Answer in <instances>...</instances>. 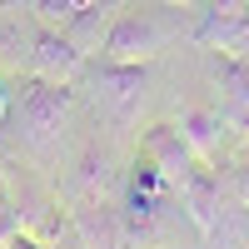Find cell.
Here are the masks:
<instances>
[{
  "instance_id": "obj_9",
  "label": "cell",
  "mask_w": 249,
  "mask_h": 249,
  "mask_svg": "<svg viewBox=\"0 0 249 249\" xmlns=\"http://www.w3.org/2000/svg\"><path fill=\"white\" fill-rule=\"evenodd\" d=\"M179 199H184V210H190V219L199 224V234H210L214 224H219V214L230 210V199H224V190H219L214 164H199V170L179 184Z\"/></svg>"
},
{
  "instance_id": "obj_3",
  "label": "cell",
  "mask_w": 249,
  "mask_h": 249,
  "mask_svg": "<svg viewBox=\"0 0 249 249\" xmlns=\"http://www.w3.org/2000/svg\"><path fill=\"white\" fill-rule=\"evenodd\" d=\"M95 95V105L115 115V120H130L144 100V80H150V65H124V60H100V65H85L80 75Z\"/></svg>"
},
{
  "instance_id": "obj_2",
  "label": "cell",
  "mask_w": 249,
  "mask_h": 249,
  "mask_svg": "<svg viewBox=\"0 0 249 249\" xmlns=\"http://www.w3.org/2000/svg\"><path fill=\"white\" fill-rule=\"evenodd\" d=\"M15 105H20V130H25V144L35 155H50L55 144H60V124H65L70 105H75V90L70 85H55V80H20V95H15Z\"/></svg>"
},
{
  "instance_id": "obj_10",
  "label": "cell",
  "mask_w": 249,
  "mask_h": 249,
  "mask_svg": "<svg viewBox=\"0 0 249 249\" xmlns=\"http://www.w3.org/2000/svg\"><path fill=\"white\" fill-rule=\"evenodd\" d=\"M179 130H184V140L195 144V155H199L204 164H219V155H224V130H230L224 110L190 105V110H179Z\"/></svg>"
},
{
  "instance_id": "obj_1",
  "label": "cell",
  "mask_w": 249,
  "mask_h": 249,
  "mask_svg": "<svg viewBox=\"0 0 249 249\" xmlns=\"http://www.w3.org/2000/svg\"><path fill=\"white\" fill-rule=\"evenodd\" d=\"M179 40L175 0H124L115 25L105 35L100 60H124V65H150Z\"/></svg>"
},
{
  "instance_id": "obj_4",
  "label": "cell",
  "mask_w": 249,
  "mask_h": 249,
  "mask_svg": "<svg viewBox=\"0 0 249 249\" xmlns=\"http://www.w3.org/2000/svg\"><path fill=\"white\" fill-rule=\"evenodd\" d=\"M120 179H124V170L115 164L110 144H85L80 160L70 164V179H65L70 210H80V204H110L120 195Z\"/></svg>"
},
{
  "instance_id": "obj_11",
  "label": "cell",
  "mask_w": 249,
  "mask_h": 249,
  "mask_svg": "<svg viewBox=\"0 0 249 249\" xmlns=\"http://www.w3.org/2000/svg\"><path fill=\"white\" fill-rule=\"evenodd\" d=\"M30 10H35V20H40V25L65 30V25H70V15H75L80 5H75V0H30Z\"/></svg>"
},
{
  "instance_id": "obj_5",
  "label": "cell",
  "mask_w": 249,
  "mask_h": 249,
  "mask_svg": "<svg viewBox=\"0 0 249 249\" xmlns=\"http://www.w3.org/2000/svg\"><path fill=\"white\" fill-rule=\"evenodd\" d=\"M140 155H144V160H155V164H160V175L170 179L175 190H179V184H184V179H190V175L199 170V164H204V160L195 155V144L184 140L179 120H175V124H170V120L150 124V130L140 135Z\"/></svg>"
},
{
  "instance_id": "obj_14",
  "label": "cell",
  "mask_w": 249,
  "mask_h": 249,
  "mask_svg": "<svg viewBox=\"0 0 249 249\" xmlns=\"http://www.w3.org/2000/svg\"><path fill=\"white\" fill-rule=\"evenodd\" d=\"M5 110H10V85H5V75H0V120H5Z\"/></svg>"
},
{
  "instance_id": "obj_6",
  "label": "cell",
  "mask_w": 249,
  "mask_h": 249,
  "mask_svg": "<svg viewBox=\"0 0 249 249\" xmlns=\"http://www.w3.org/2000/svg\"><path fill=\"white\" fill-rule=\"evenodd\" d=\"M85 65H90V55L75 50V40H70L65 30H50V25L35 30V45H30V75L55 80V85H80Z\"/></svg>"
},
{
  "instance_id": "obj_13",
  "label": "cell",
  "mask_w": 249,
  "mask_h": 249,
  "mask_svg": "<svg viewBox=\"0 0 249 249\" xmlns=\"http://www.w3.org/2000/svg\"><path fill=\"white\" fill-rule=\"evenodd\" d=\"M0 249H55V244H50V239H35V234L25 230L20 239H10V244H0Z\"/></svg>"
},
{
  "instance_id": "obj_8",
  "label": "cell",
  "mask_w": 249,
  "mask_h": 249,
  "mask_svg": "<svg viewBox=\"0 0 249 249\" xmlns=\"http://www.w3.org/2000/svg\"><path fill=\"white\" fill-rule=\"evenodd\" d=\"M70 234H75V249H124L130 244L115 204H80V210H70Z\"/></svg>"
},
{
  "instance_id": "obj_12",
  "label": "cell",
  "mask_w": 249,
  "mask_h": 249,
  "mask_svg": "<svg viewBox=\"0 0 249 249\" xmlns=\"http://www.w3.org/2000/svg\"><path fill=\"white\" fill-rule=\"evenodd\" d=\"M20 234H25V214L10 204L5 184H0V244H10V239H20Z\"/></svg>"
},
{
  "instance_id": "obj_7",
  "label": "cell",
  "mask_w": 249,
  "mask_h": 249,
  "mask_svg": "<svg viewBox=\"0 0 249 249\" xmlns=\"http://www.w3.org/2000/svg\"><path fill=\"white\" fill-rule=\"evenodd\" d=\"M214 85H219V110L230 120V130L249 140V60L214 50Z\"/></svg>"
}]
</instances>
